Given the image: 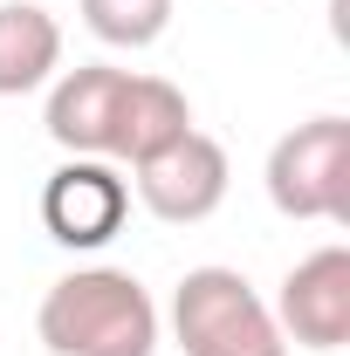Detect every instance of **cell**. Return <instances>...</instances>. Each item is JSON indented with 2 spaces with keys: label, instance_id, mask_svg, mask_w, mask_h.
I'll return each mask as SVG.
<instances>
[{
  "label": "cell",
  "instance_id": "obj_1",
  "mask_svg": "<svg viewBox=\"0 0 350 356\" xmlns=\"http://www.w3.org/2000/svg\"><path fill=\"white\" fill-rule=\"evenodd\" d=\"M35 329L55 356H151L158 350V302L124 267H76L42 295Z\"/></svg>",
  "mask_w": 350,
  "mask_h": 356
},
{
  "label": "cell",
  "instance_id": "obj_2",
  "mask_svg": "<svg viewBox=\"0 0 350 356\" xmlns=\"http://www.w3.org/2000/svg\"><path fill=\"white\" fill-rule=\"evenodd\" d=\"M172 329L185 356H268L282 350V329L268 302L234 267H192L172 295Z\"/></svg>",
  "mask_w": 350,
  "mask_h": 356
},
{
  "label": "cell",
  "instance_id": "obj_3",
  "mask_svg": "<svg viewBox=\"0 0 350 356\" xmlns=\"http://www.w3.org/2000/svg\"><path fill=\"white\" fill-rule=\"evenodd\" d=\"M268 199L289 220H330L350 226V124L309 117L268 151Z\"/></svg>",
  "mask_w": 350,
  "mask_h": 356
},
{
  "label": "cell",
  "instance_id": "obj_4",
  "mask_svg": "<svg viewBox=\"0 0 350 356\" xmlns=\"http://www.w3.org/2000/svg\"><path fill=\"white\" fill-rule=\"evenodd\" d=\"M137 172V199L158 213L165 226H199L220 213V199H227V151H220L206 131H185L172 137L165 151H151L144 165H131Z\"/></svg>",
  "mask_w": 350,
  "mask_h": 356
},
{
  "label": "cell",
  "instance_id": "obj_5",
  "mask_svg": "<svg viewBox=\"0 0 350 356\" xmlns=\"http://www.w3.org/2000/svg\"><path fill=\"white\" fill-rule=\"evenodd\" d=\"M124 213H131V185L117 178L110 158H69L42 185V226L62 247H110L124 233Z\"/></svg>",
  "mask_w": 350,
  "mask_h": 356
},
{
  "label": "cell",
  "instance_id": "obj_6",
  "mask_svg": "<svg viewBox=\"0 0 350 356\" xmlns=\"http://www.w3.org/2000/svg\"><path fill=\"white\" fill-rule=\"evenodd\" d=\"M268 315L303 350H323V356L344 350L350 343V247H316L309 261H296Z\"/></svg>",
  "mask_w": 350,
  "mask_h": 356
},
{
  "label": "cell",
  "instance_id": "obj_7",
  "mask_svg": "<svg viewBox=\"0 0 350 356\" xmlns=\"http://www.w3.org/2000/svg\"><path fill=\"white\" fill-rule=\"evenodd\" d=\"M131 69L110 62H83L48 89V137L69 158H110V124H117V96H124Z\"/></svg>",
  "mask_w": 350,
  "mask_h": 356
},
{
  "label": "cell",
  "instance_id": "obj_8",
  "mask_svg": "<svg viewBox=\"0 0 350 356\" xmlns=\"http://www.w3.org/2000/svg\"><path fill=\"white\" fill-rule=\"evenodd\" d=\"M185 131H192V103H185V89H172L165 76H124L117 124H110V158L144 165L151 151H165V144L185 137Z\"/></svg>",
  "mask_w": 350,
  "mask_h": 356
},
{
  "label": "cell",
  "instance_id": "obj_9",
  "mask_svg": "<svg viewBox=\"0 0 350 356\" xmlns=\"http://www.w3.org/2000/svg\"><path fill=\"white\" fill-rule=\"evenodd\" d=\"M62 69V28L35 0H0V96H28Z\"/></svg>",
  "mask_w": 350,
  "mask_h": 356
},
{
  "label": "cell",
  "instance_id": "obj_10",
  "mask_svg": "<svg viewBox=\"0 0 350 356\" xmlns=\"http://www.w3.org/2000/svg\"><path fill=\"white\" fill-rule=\"evenodd\" d=\"M83 21L110 48H151L172 28V0H83Z\"/></svg>",
  "mask_w": 350,
  "mask_h": 356
},
{
  "label": "cell",
  "instance_id": "obj_11",
  "mask_svg": "<svg viewBox=\"0 0 350 356\" xmlns=\"http://www.w3.org/2000/svg\"><path fill=\"white\" fill-rule=\"evenodd\" d=\"M268 356H289V350H268Z\"/></svg>",
  "mask_w": 350,
  "mask_h": 356
}]
</instances>
